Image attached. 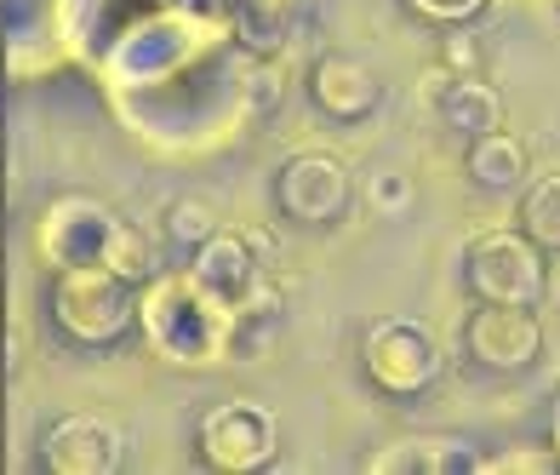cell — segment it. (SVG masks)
Returning a JSON list of instances; mask_svg holds the SVG:
<instances>
[{
  "label": "cell",
  "instance_id": "obj_11",
  "mask_svg": "<svg viewBox=\"0 0 560 475\" xmlns=\"http://www.w3.org/2000/svg\"><path fill=\"white\" fill-rule=\"evenodd\" d=\"M372 470H480V459L469 447H457L452 436H412L389 447V453H377Z\"/></svg>",
  "mask_w": 560,
  "mask_h": 475
},
{
  "label": "cell",
  "instance_id": "obj_8",
  "mask_svg": "<svg viewBox=\"0 0 560 475\" xmlns=\"http://www.w3.org/2000/svg\"><path fill=\"white\" fill-rule=\"evenodd\" d=\"M315 104L326 115H338V120H354V115H366L377 104V86H372V74L361 63H349V58H326L315 69Z\"/></svg>",
  "mask_w": 560,
  "mask_h": 475
},
{
  "label": "cell",
  "instance_id": "obj_5",
  "mask_svg": "<svg viewBox=\"0 0 560 475\" xmlns=\"http://www.w3.org/2000/svg\"><path fill=\"white\" fill-rule=\"evenodd\" d=\"M275 201L287 218H303V223H326L349 207V172L332 161V155H298L287 161L275 184Z\"/></svg>",
  "mask_w": 560,
  "mask_h": 475
},
{
  "label": "cell",
  "instance_id": "obj_10",
  "mask_svg": "<svg viewBox=\"0 0 560 475\" xmlns=\"http://www.w3.org/2000/svg\"><path fill=\"white\" fill-rule=\"evenodd\" d=\"M469 172H475V184H487V189H515V184L526 178V149H521V138H509L503 127L480 132L475 149H469Z\"/></svg>",
  "mask_w": 560,
  "mask_h": 475
},
{
  "label": "cell",
  "instance_id": "obj_9",
  "mask_svg": "<svg viewBox=\"0 0 560 475\" xmlns=\"http://www.w3.org/2000/svg\"><path fill=\"white\" fill-rule=\"evenodd\" d=\"M46 459H52L58 470H109L115 464V441L104 424H86V418H69L58 424L52 447H46Z\"/></svg>",
  "mask_w": 560,
  "mask_h": 475
},
{
  "label": "cell",
  "instance_id": "obj_14",
  "mask_svg": "<svg viewBox=\"0 0 560 475\" xmlns=\"http://www.w3.org/2000/svg\"><path fill=\"white\" fill-rule=\"evenodd\" d=\"M560 464V453L549 447V453H509V459H498L492 470H555Z\"/></svg>",
  "mask_w": 560,
  "mask_h": 475
},
{
  "label": "cell",
  "instance_id": "obj_15",
  "mask_svg": "<svg viewBox=\"0 0 560 475\" xmlns=\"http://www.w3.org/2000/svg\"><path fill=\"white\" fill-rule=\"evenodd\" d=\"M418 7H423L429 18H469L480 0H418Z\"/></svg>",
  "mask_w": 560,
  "mask_h": 475
},
{
  "label": "cell",
  "instance_id": "obj_7",
  "mask_svg": "<svg viewBox=\"0 0 560 475\" xmlns=\"http://www.w3.org/2000/svg\"><path fill=\"white\" fill-rule=\"evenodd\" d=\"M435 97H441V115H446V127H457V132H492V127H503V104H498V92L487 86V81H475V74H446V81L435 86Z\"/></svg>",
  "mask_w": 560,
  "mask_h": 475
},
{
  "label": "cell",
  "instance_id": "obj_16",
  "mask_svg": "<svg viewBox=\"0 0 560 475\" xmlns=\"http://www.w3.org/2000/svg\"><path fill=\"white\" fill-rule=\"evenodd\" d=\"M446 58L457 63V74H475V40L469 35H452L446 40Z\"/></svg>",
  "mask_w": 560,
  "mask_h": 475
},
{
  "label": "cell",
  "instance_id": "obj_17",
  "mask_svg": "<svg viewBox=\"0 0 560 475\" xmlns=\"http://www.w3.org/2000/svg\"><path fill=\"white\" fill-rule=\"evenodd\" d=\"M549 441H555V453H560V407H555V424H549Z\"/></svg>",
  "mask_w": 560,
  "mask_h": 475
},
{
  "label": "cell",
  "instance_id": "obj_12",
  "mask_svg": "<svg viewBox=\"0 0 560 475\" xmlns=\"http://www.w3.org/2000/svg\"><path fill=\"white\" fill-rule=\"evenodd\" d=\"M246 275H252V264H246V246L241 241H212L207 253H200V264H195V281L207 287L218 304H229V298L246 287Z\"/></svg>",
  "mask_w": 560,
  "mask_h": 475
},
{
  "label": "cell",
  "instance_id": "obj_6",
  "mask_svg": "<svg viewBox=\"0 0 560 475\" xmlns=\"http://www.w3.org/2000/svg\"><path fill=\"white\" fill-rule=\"evenodd\" d=\"M269 447V424L246 407H223L207 418V459L212 464H229V470H246L258 464Z\"/></svg>",
  "mask_w": 560,
  "mask_h": 475
},
{
  "label": "cell",
  "instance_id": "obj_4",
  "mask_svg": "<svg viewBox=\"0 0 560 475\" xmlns=\"http://www.w3.org/2000/svg\"><path fill=\"white\" fill-rule=\"evenodd\" d=\"M435 367H441V349H435V338H429L423 327L389 321V327H377L366 338V372H372V384L389 390V395L423 390L429 379H435Z\"/></svg>",
  "mask_w": 560,
  "mask_h": 475
},
{
  "label": "cell",
  "instance_id": "obj_1",
  "mask_svg": "<svg viewBox=\"0 0 560 475\" xmlns=\"http://www.w3.org/2000/svg\"><path fill=\"white\" fill-rule=\"evenodd\" d=\"M58 321L86 344H109L132 327V292H126L120 275H109V269L69 264L58 275Z\"/></svg>",
  "mask_w": 560,
  "mask_h": 475
},
{
  "label": "cell",
  "instance_id": "obj_13",
  "mask_svg": "<svg viewBox=\"0 0 560 475\" xmlns=\"http://www.w3.org/2000/svg\"><path fill=\"white\" fill-rule=\"evenodd\" d=\"M521 223H526V235L549 246V253H560V172L544 184H532L526 195V207H521Z\"/></svg>",
  "mask_w": 560,
  "mask_h": 475
},
{
  "label": "cell",
  "instance_id": "obj_2",
  "mask_svg": "<svg viewBox=\"0 0 560 475\" xmlns=\"http://www.w3.org/2000/svg\"><path fill=\"white\" fill-rule=\"evenodd\" d=\"M544 246L532 235H480L469 246V287L480 304H538L544 292Z\"/></svg>",
  "mask_w": 560,
  "mask_h": 475
},
{
  "label": "cell",
  "instance_id": "obj_3",
  "mask_svg": "<svg viewBox=\"0 0 560 475\" xmlns=\"http://www.w3.org/2000/svg\"><path fill=\"white\" fill-rule=\"evenodd\" d=\"M464 344L480 367L492 372H515V367H532L544 349V327L526 304H480L469 321H464Z\"/></svg>",
  "mask_w": 560,
  "mask_h": 475
}]
</instances>
